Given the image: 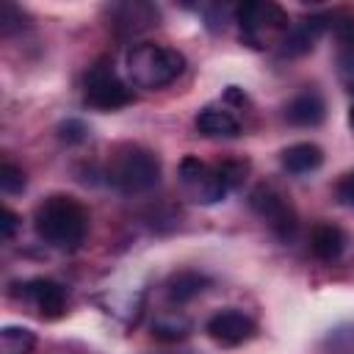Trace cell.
<instances>
[{
    "label": "cell",
    "instance_id": "obj_1",
    "mask_svg": "<svg viewBox=\"0 0 354 354\" xmlns=\"http://www.w3.org/2000/svg\"><path fill=\"white\" fill-rule=\"evenodd\" d=\"M36 235L61 252H75L88 232V210L69 194H53L33 210Z\"/></svg>",
    "mask_w": 354,
    "mask_h": 354
},
{
    "label": "cell",
    "instance_id": "obj_2",
    "mask_svg": "<svg viewBox=\"0 0 354 354\" xmlns=\"http://www.w3.org/2000/svg\"><path fill=\"white\" fill-rule=\"evenodd\" d=\"M105 180L124 196L147 194L160 183V158L138 144H122L111 152Z\"/></svg>",
    "mask_w": 354,
    "mask_h": 354
},
{
    "label": "cell",
    "instance_id": "obj_3",
    "mask_svg": "<svg viewBox=\"0 0 354 354\" xmlns=\"http://www.w3.org/2000/svg\"><path fill=\"white\" fill-rule=\"evenodd\" d=\"M183 69H185V55L166 44L144 41L127 53V75L133 86L147 88V91L166 88L183 75Z\"/></svg>",
    "mask_w": 354,
    "mask_h": 354
},
{
    "label": "cell",
    "instance_id": "obj_4",
    "mask_svg": "<svg viewBox=\"0 0 354 354\" xmlns=\"http://www.w3.org/2000/svg\"><path fill=\"white\" fill-rule=\"evenodd\" d=\"M235 22H238L241 39L252 50H271V47L282 44L290 25H293L288 11L277 3H268V0L266 3L252 0V3L235 6Z\"/></svg>",
    "mask_w": 354,
    "mask_h": 354
},
{
    "label": "cell",
    "instance_id": "obj_5",
    "mask_svg": "<svg viewBox=\"0 0 354 354\" xmlns=\"http://www.w3.org/2000/svg\"><path fill=\"white\" fill-rule=\"evenodd\" d=\"M249 207L268 224V230L279 241H293L299 230V213L282 188H277L274 183H257L249 194Z\"/></svg>",
    "mask_w": 354,
    "mask_h": 354
},
{
    "label": "cell",
    "instance_id": "obj_6",
    "mask_svg": "<svg viewBox=\"0 0 354 354\" xmlns=\"http://www.w3.org/2000/svg\"><path fill=\"white\" fill-rule=\"evenodd\" d=\"M83 100L97 111H119L133 102V91L119 77L113 64L108 58H100L83 77Z\"/></svg>",
    "mask_w": 354,
    "mask_h": 354
},
{
    "label": "cell",
    "instance_id": "obj_7",
    "mask_svg": "<svg viewBox=\"0 0 354 354\" xmlns=\"http://www.w3.org/2000/svg\"><path fill=\"white\" fill-rule=\"evenodd\" d=\"M177 177H180V185L188 194V199H194L196 205H216L230 194L218 163L199 160L196 155H185L180 160Z\"/></svg>",
    "mask_w": 354,
    "mask_h": 354
},
{
    "label": "cell",
    "instance_id": "obj_8",
    "mask_svg": "<svg viewBox=\"0 0 354 354\" xmlns=\"http://www.w3.org/2000/svg\"><path fill=\"white\" fill-rule=\"evenodd\" d=\"M11 293L44 321H55L66 313V288L50 277H33L28 282H19Z\"/></svg>",
    "mask_w": 354,
    "mask_h": 354
},
{
    "label": "cell",
    "instance_id": "obj_9",
    "mask_svg": "<svg viewBox=\"0 0 354 354\" xmlns=\"http://www.w3.org/2000/svg\"><path fill=\"white\" fill-rule=\"evenodd\" d=\"M205 332H207V337L213 343L232 348V346H241V343L252 340L254 332H257V324L246 313H241L235 307H227V310H218V313H213L207 318Z\"/></svg>",
    "mask_w": 354,
    "mask_h": 354
},
{
    "label": "cell",
    "instance_id": "obj_10",
    "mask_svg": "<svg viewBox=\"0 0 354 354\" xmlns=\"http://www.w3.org/2000/svg\"><path fill=\"white\" fill-rule=\"evenodd\" d=\"M105 14H108V25L119 36H136V33H144L152 25H158V8L152 3H141V0L113 3L105 8Z\"/></svg>",
    "mask_w": 354,
    "mask_h": 354
},
{
    "label": "cell",
    "instance_id": "obj_11",
    "mask_svg": "<svg viewBox=\"0 0 354 354\" xmlns=\"http://www.w3.org/2000/svg\"><path fill=\"white\" fill-rule=\"evenodd\" d=\"M329 19H332V14H310V17H304L301 22H293L290 30H288V36H285V41L279 44L282 55L296 58V55L310 53V50L318 44V39L324 36Z\"/></svg>",
    "mask_w": 354,
    "mask_h": 354
},
{
    "label": "cell",
    "instance_id": "obj_12",
    "mask_svg": "<svg viewBox=\"0 0 354 354\" xmlns=\"http://www.w3.org/2000/svg\"><path fill=\"white\" fill-rule=\"evenodd\" d=\"M324 116H326V102L318 88H304L285 105V119L296 127H318Z\"/></svg>",
    "mask_w": 354,
    "mask_h": 354
},
{
    "label": "cell",
    "instance_id": "obj_13",
    "mask_svg": "<svg viewBox=\"0 0 354 354\" xmlns=\"http://www.w3.org/2000/svg\"><path fill=\"white\" fill-rule=\"evenodd\" d=\"M310 252L321 263H335L346 252V232L332 221H318L310 230Z\"/></svg>",
    "mask_w": 354,
    "mask_h": 354
},
{
    "label": "cell",
    "instance_id": "obj_14",
    "mask_svg": "<svg viewBox=\"0 0 354 354\" xmlns=\"http://www.w3.org/2000/svg\"><path fill=\"white\" fill-rule=\"evenodd\" d=\"M194 124L205 138H235V136H241V122L227 108H218V105H205L196 113Z\"/></svg>",
    "mask_w": 354,
    "mask_h": 354
},
{
    "label": "cell",
    "instance_id": "obj_15",
    "mask_svg": "<svg viewBox=\"0 0 354 354\" xmlns=\"http://www.w3.org/2000/svg\"><path fill=\"white\" fill-rule=\"evenodd\" d=\"M332 30H335V58L346 77H354V14L340 11L332 14Z\"/></svg>",
    "mask_w": 354,
    "mask_h": 354
},
{
    "label": "cell",
    "instance_id": "obj_16",
    "mask_svg": "<svg viewBox=\"0 0 354 354\" xmlns=\"http://www.w3.org/2000/svg\"><path fill=\"white\" fill-rule=\"evenodd\" d=\"M279 163L290 174H310L324 163V149L318 144L299 141V144H290L279 152Z\"/></svg>",
    "mask_w": 354,
    "mask_h": 354
},
{
    "label": "cell",
    "instance_id": "obj_17",
    "mask_svg": "<svg viewBox=\"0 0 354 354\" xmlns=\"http://www.w3.org/2000/svg\"><path fill=\"white\" fill-rule=\"evenodd\" d=\"M207 285H210V279L199 271H177L166 282V296L171 304H185V301L196 299Z\"/></svg>",
    "mask_w": 354,
    "mask_h": 354
},
{
    "label": "cell",
    "instance_id": "obj_18",
    "mask_svg": "<svg viewBox=\"0 0 354 354\" xmlns=\"http://www.w3.org/2000/svg\"><path fill=\"white\" fill-rule=\"evenodd\" d=\"M36 346V335L25 326H3L0 329V354H30Z\"/></svg>",
    "mask_w": 354,
    "mask_h": 354
},
{
    "label": "cell",
    "instance_id": "obj_19",
    "mask_svg": "<svg viewBox=\"0 0 354 354\" xmlns=\"http://www.w3.org/2000/svg\"><path fill=\"white\" fill-rule=\"evenodd\" d=\"M188 332H191L188 318H185V315H177V313H166V315H160V318L152 324V335H155L158 340H169V343L188 337Z\"/></svg>",
    "mask_w": 354,
    "mask_h": 354
},
{
    "label": "cell",
    "instance_id": "obj_20",
    "mask_svg": "<svg viewBox=\"0 0 354 354\" xmlns=\"http://www.w3.org/2000/svg\"><path fill=\"white\" fill-rule=\"evenodd\" d=\"M324 348L329 354H354V324H343L332 329L324 340Z\"/></svg>",
    "mask_w": 354,
    "mask_h": 354
},
{
    "label": "cell",
    "instance_id": "obj_21",
    "mask_svg": "<svg viewBox=\"0 0 354 354\" xmlns=\"http://www.w3.org/2000/svg\"><path fill=\"white\" fill-rule=\"evenodd\" d=\"M0 188H3V194H19L25 188V171L19 166H14L11 160H3V166H0Z\"/></svg>",
    "mask_w": 354,
    "mask_h": 354
},
{
    "label": "cell",
    "instance_id": "obj_22",
    "mask_svg": "<svg viewBox=\"0 0 354 354\" xmlns=\"http://www.w3.org/2000/svg\"><path fill=\"white\" fill-rule=\"evenodd\" d=\"M218 169H221V174H224L227 188L232 191V188H238V185L243 183V177H246V171H249V163H246V160H238V158H227V160L218 163Z\"/></svg>",
    "mask_w": 354,
    "mask_h": 354
},
{
    "label": "cell",
    "instance_id": "obj_23",
    "mask_svg": "<svg viewBox=\"0 0 354 354\" xmlns=\"http://www.w3.org/2000/svg\"><path fill=\"white\" fill-rule=\"evenodd\" d=\"M19 28H22V11L17 6H11V3H3L0 6V33L11 36Z\"/></svg>",
    "mask_w": 354,
    "mask_h": 354
},
{
    "label": "cell",
    "instance_id": "obj_24",
    "mask_svg": "<svg viewBox=\"0 0 354 354\" xmlns=\"http://www.w3.org/2000/svg\"><path fill=\"white\" fill-rule=\"evenodd\" d=\"M0 227H3V241H11L17 227H19V216L11 210V207H3V216H0Z\"/></svg>",
    "mask_w": 354,
    "mask_h": 354
},
{
    "label": "cell",
    "instance_id": "obj_25",
    "mask_svg": "<svg viewBox=\"0 0 354 354\" xmlns=\"http://www.w3.org/2000/svg\"><path fill=\"white\" fill-rule=\"evenodd\" d=\"M337 196H340L348 207H354V169H351L348 174H343V180L337 183Z\"/></svg>",
    "mask_w": 354,
    "mask_h": 354
},
{
    "label": "cell",
    "instance_id": "obj_26",
    "mask_svg": "<svg viewBox=\"0 0 354 354\" xmlns=\"http://www.w3.org/2000/svg\"><path fill=\"white\" fill-rule=\"evenodd\" d=\"M348 127L354 133V86H351V105H348Z\"/></svg>",
    "mask_w": 354,
    "mask_h": 354
}]
</instances>
